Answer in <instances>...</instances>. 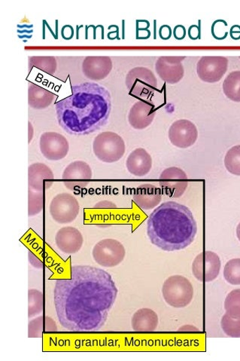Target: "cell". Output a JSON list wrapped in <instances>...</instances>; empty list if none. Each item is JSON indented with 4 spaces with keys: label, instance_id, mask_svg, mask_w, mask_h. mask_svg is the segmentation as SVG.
Returning a JSON list of instances; mask_svg holds the SVG:
<instances>
[{
    "label": "cell",
    "instance_id": "cell-27",
    "mask_svg": "<svg viewBox=\"0 0 240 361\" xmlns=\"http://www.w3.org/2000/svg\"><path fill=\"white\" fill-rule=\"evenodd\" d=\"M44 310L43 293L37 290L28 291V318L32 319L42 313Z\"/></svg>",
    "mask_w": 240,
    "mask_h": 361
},
{
    "label": "cell",
    "instance_id": "cell-4",
    "mask_svg": "<svg viewBox=\"0 0 240 361\" xmlns=\"http://www.w3.org/2000/svg\"><path fill=\"white\" fill-rule=\"evenodd\" d=\"M163 300L172 307H187L194 298V288L190 281L182 276L169 277L162 287Z\"/></svg>",
    "mask_w": 240,
    "mask_h": 361
},
{
    "label": "cell",
    "instance_id": "cell-34",
    "mask_svg": "<svg viewBox=\"0 0 240 361\" xmlns=\"http://www.w3.org/2000/svg\"><path fill=\"white\" fill-rule=\"evenodd\" d=\"M173 37L177 40H182L187 37V29L183 25H177L172 31Z\"/></svg>",
    "mask_w": 240,
    "mask_h": 361
},
{
    "label": "cell",
    "instance_id": "cell-33",
    "mask_svg": "<svg viewBox=\"0 0 240 361\" xmlns=\"http://www.w3.org/2000/svg\"><path fill=\"white\" fill-rule=\"evenodd\" d=\"M32 27H34V25H18L17 32L18 37L20 39H31L32 37V32H34Z\"/></svg>",
    "mask_w": 240,
    "mask_h": 361
},
{
    "label": "cell",
    "instance_id": "cell-42",
    "mask_svg": "<svg viewBox=\"0 0 240 361\" xmlns=\"http://www.w3.org/2000/svg\"><path fill=\"white\" fill-rule=\"evenodd\" d=\"M239 59H240V57H239Z\"/></svg>",
    "mask_w": 240,
    "mask_h": 361
},
{
    "label": "cell",
    "instance_id": "cell-17",
    "mask_svg": "<svg viewBox=\"0 0 240 361\" xmlns=\"http://www.w3.org/2000/svg\"><path fill=\"white\" fill-rule=\"evenodd\" d=\"M156 109L154 104L146 101H139L130 108L128 122L137 130L147 128L154 121Z\"/></svg>",
    "mask_w": 240,
    "mask_h": 361
},
{
    "label": "cell",
    "instance_id": "cell-2",
    "mask_svg": "<svg viewBox=\"0 0 240 361\" xmlns=\"http://www.w3.org/2000/svg\"><path fill=\"white\" fill-rule=\"evenodd\" d=\"M72 94L56 105L58 124L72 135H89L107 124L111 114L110 93L95 82L71 86Z\"/></svg>",
    "mask_w": 240,
    "mask_h": 361
},
{
    "label": "cell",
    "instance_id": "cell-11",
    "mask_svg": "<svg viewBox=\"0 0 240 361\" xmlns=\"http://www.w3.org/2000/svg\"><path fill=\"white\" fill-rule=\"evenodd\" d=\"M42 154L50 161H60L68 156L70 144L67 138L57 133H43L39 139Z\"/></svg>",
    "mask_w": 240,
    "mask_h": 361
},
{
    "label": "cell",
    "instance_id": "cell-22",
    "mask_svg": "<svg viewBox=\"0 0 240 361\" xmlns=\"http://www.w3.org/2000/svg\"><path fill=\"white\" fill-rule=\"evenodd\" d=\"M159 319L157 313L148 308L137 311L131 319V326L137 333H153L157 330Z\"/></svg>",
    "mask_w": 240,
    "mask_h": 361
},
{
    "label": "cell",
    "instance_id": "cell-30",
    "mask_svg": "<svg viewBox=\"0 0 240 361\" xmlns=\"http://www.w3.org/2000/svg\"><path fill=\"white\" fill-rule=\"evenodd\" d=\"M226 313L232 318H240V289H236L227 294L225 301Z\"/></svg>",
    "mask_w": 240,
    "mask_h": 361
},
{
    "label": "cell",
    "instance_id": "cell-9",
    "mask_svg": "<svg viewBox=\"0 0 240 361\" xmlns=\"http://www.w3.org/2000/svg\"><path fill=\"white\" fill-rule=\"evenodd\" d=\"M222 267L220 257L213 251L201 253L193 261L192 273L201 282H211L220 275Z\"/></svg>",
    "mask_w": 240,
    "mask_h": 361
},
{
    "label": "cell",
    "instance_id": "cell-1",
    "mask_svg": "<svg viewBox=\"0 0 240 361\" xmlns=\"http://www.w3.org/2000/svg\"><path fill=\"white\" fill-rule=\"evenodd\" d=\"M118 288L109 273L90 266H75L70 279H59L53 290L54 305L61 326L70 332L101 329L116 300Z\"/></svg>",
    "mask_w": 240,
    "mask_h": 361
},
{
    "label": "cell",
    "instance_id": "cell-40",
    "mask_svg": "<svg viewBox=\"0 0 240 361\" xmlns=\"http://www.w3.org/2000/svg\"><path fill=\"white\" fill-rule=\"evenodd\" d=\"M29 141L28 143L30 144L31 141L32 140V137H34V126H32L31 123L29 122Z\"/></svg>",
    "mask_w": 240,
    "mask_h": 361
},
{
    "label": "cell",
    "instance_id": "cell-14",
    "mask_svg": "<svg viewBox=\"0 0 240 361\" xmlns=\"http://www.w3.org/2000/svg\"><path fill=\"white\" fill-rule=\"evenodd\" d=\"M168 137L174 147L187 149L196 143L198 138V130L189 120L179 119L170 126Z\"/></svg>",
    "mask_w": 240,
    "mask_h": 361
},
{
    "label": "cell",
    "instance_id": "cell-5",
    "mask_svg": "<svg viewBox=\"0 0 240 361\" xmlns=\"http://www.w3.org/2000/svg\"><path fill=\"white\" fill-rule=\"evenodd\" d=\"M126 151L124 139L112 131L98 135L93 142L95 157L105 163H115L122 159Z\"/></svg>",
    "mask_w": 240,
    "mask_h": 361
},
{
    "label": "cell",
    "instance_id": "cell-36",
    "mask_svg": "<svg viewBox=\"0 0 240 361\" xmlns=\"http://www.w3.org/2000/svg\"><path fill=\"white\" fill-rule=\"evenodd\" d=\"M189 35L192 40L200 39L201 36V26L191 25L189 30Z\"/></svg>",
    "mask_w": 240,
    "mask_h": 361
},
{
    "label": "cell",
    "instance_id": "cell-12",
    "mask_svg": "<svg viewBox=\"0 0 240 361\" xmlns=\"http://www.w3.org/2000/svg\"><path fill=\"white\" fill-rule=\"evenodd\" d=\"M228 68V60L222 56H205L196 64V73L201 80L207 83L220 82Z\"/></svg>",
    "mask_w": 240,
    "mask_h": 361
},
{
    "label": "cell",
    "instance_id": "cell-13",
    "mask_svg": "<svg viewBox=\"0 0 240 361\" xmlns=\"http://www.w3.org/2000/svg\"><path fill=\"white\" fill-rule=\"evenodd\" d=\"M160 185L163 192L168 196L179 198L187 190L189 178L181 169L171 167L161 173Z\"/></svg>",
    "mask_w": 240,
    "mask_h": 361
},
{
    "label": "cell",
    "instance_id": "cell-7",
    "mask_svg": "<svg viewBox=\"0 0 240 361\" xmlns=\"http://www.w3.org/2000/svg\"><path fill=\"white\" fill-rule=\"evenodd\" d=\"M125 84L129 93L139 98L149 97L158 89V80L154 73L143 67L130 71Z\"/></svg>",
    "mask_w": 240,
    "mask_h": 361
},
{
    "label": "cell",
    "instance_id": "cell-31",
    "mask_svg": "<svg viewBox=\"0 0 240 361\" xmlns=\"http://www.w3.org/2000/svg\"><path fill=\"white\" fill-rule=\"evenodd\" d=\"M44 207V193L28 190V216H35L39 214Z\"/></svg>",
    "mask_w": 240,
    "mask_h": 361
},
{
    "label": "cell",
    "instance_id": "cell-39",
    "mask_svg": "<svg viewBox=\"0 0 240 361\" xmlns=\"http://www.w3.org/2000/svg\"><path fill=\"white\" fill-rule=\"evenodd\" d=\"M106 207H116L115 204L113 202L103 201L95 204V209H106Z\"/></svg>",
    "mask_w": 240,
    "mask_h": 361
},
{
    "label": "cell",
    "instance_id": "cell-20",
    "mask_svg": "<svg viewBox=\"0 0 240 361\" xmlns=\"http://www.w3.org/2000/svg\"><path fill=\"white\" fill-rule=\"evenodd\" d=\"M126 167L127 171L134 176L144 177L151 170V157L145 149L137 148L128 156L126 161Z\"/></svg>",
    "mask_w": 240,
    "mask_h": 361
},
{
    "label": "cell",
    "instance_id": "cell-25",
    "mask_svg": "<svg viewBox=\"0 0 240 361\" xmlns=\"http://www.w3.org/2000/svg\"><path fill=\"white\" fill-rule=\"evenodd\" d=\"M223 92L231 101L240 103V71L229 74L223 82Z\"/></svg>",
    "mask_w": 240,
    "mask_h": 361
},
{
    "label": "cell",
    "instance_id": "cell-28",
    "mask_svg": "<svg viewBox=\"0 0 240 361\" xmlns=\"http://www.w3.org/2000/svg\"><path fill=\"white\" fill-rule=\"evenodd\" d=\"M224 162L229 173L240 177V145L234 146L227 151Z\"/></svg>",
    "mask_w": 240,
    "mask_h": 361
},
{
    "label": "cell",
    "instance_id": "cell-29",
    "mask_svg": "<svg viewBox=\"0 0 240 361\" xmlns=\"http://www.w3.org/2000/svg\"><path fill=\"white\" fill-rule=\"evenodd\" d=\"M224 278L232 286H240V258L229 260L224 268Z\"/></svg>",
    "mask_w": 240,
    "mask_h": 361
},
{
    "label": "cell",
    "instance_id": "cell-10",
    "mask_svg": "<svg viewBox=\"0 0 240 361\" xmlns=\"http://www.w3.org/2000/svg\"><path fill=\"white\" fill-rule=\"evenodd\" d=\"M92 177L93 172L89 164L83 161H75L65 167L62 180L65 188L75 191L86 188Z\"/></svg>",
    "mask_w": 240,
    "mask_h": 361
},
{
    "label": "cell",
    "instance_id": "cell-24",
    "mask_svg": "<svg viewBox=\"0 0 240 361\" xmlns=\"http://www.w3.org/2000/svg\"><path fill=\"white\" fill-rule=\"evenodd\" d=\"M58 332V326L49 316H39L28 324V337L41 338L44 334Z\"/></svg>",
    "mask_w": 240,
    "mask_h": 361
},
{
    "label": "cell",
    "instance_id": "cell-18",
    "mask_svg": "<svg viewBox=\"0 0 240 361\" xmlns=\"http://www.w3.org/2000/svg\"><path fill=\"white\" fill-rule=\"evenodd\" d=\"M112 59L106 56L87 57L82 63V72L87 79L101 81L113 70Z\"/></svg>",
    "mask_w": 240,
    "mask_h": 361
},
{
    "label": "cell",
    "instance_id": "cell-3",
    "mask_svg": "<svg viewBox=\"0 0 240 361\" xmlns=\"http://www.w3.org/2000/svg\"><path fill=\"white\" fill-rule=\"evenodd\" d=\"M196 233L198 225L192 212L176 202L158 206L147 221V235L151 244L168 252L187 248Z\"/></svg>",
    "mask_w": 240,
    "mask_h": 361
},
{
    "label": "cell",
    "instance_id": "cell-38",
    "mask_svg": "<svg viewBox=\"0 0 240 361\" xmlns=\"http://www.w3.org/2000/svg\"><path fill=\"white\" fill-rule=\"evenodd\" d=\"M178 331L181 333H196L199 332V330L192 325H185L179 328Z\"/></svg>",
    "mask_w": 240,
    "mask_h": 361
},
{
    "label": "cell",
    "instance_id": "cell-21",
    "mask_svg": "<svg viewBox=\"0 0 240 361\" xmlns=\"http://www.w3.org/2000/svg\"><path fill=\"white\" fill-rule=\"evenodd\" d=\"M134 202L141 210L154 209L161 202L162 193L159 188L151 184H143L136 190Z\"/></svg>",
    "mask_w": 240,
    "mask_h": 361
},
{
    "label": "cell",
    "instance_id": "cell-8",
    "mask_svg": "<svg viewBox=\"0 0 240 361\" xmlns=\"http://www.w3.org/2000/svg\"><path fill=\"white\" fill-rule=\"evenodd\" d=\"M80 205L77 199L70 193L62 192L54 196L49 205L53 220L59 224H69L78 217Z\"/></svg>",
    "mask_w": 240,
    "mask_h": 361
},
{
    "label": "cell",
    "instance_id": "cell-41",
    "mask_svg": "<svg viewBox=\"0 0 240 361\" xmlns=\"http://www.w3.org/2000/svg\"><path fill=\"white\" fill-rule=\"evenodd\" d=\"M236 237L240 242V223L238 224V226L236 227Z\"/></svg>",
    "mask_w": 240,
    "mask_h": 361
},
{
    "label": "cell",
    "instance_id": "cell-23",
    "mask_svg": "<svg viewBox=\"0 0 240 361\" xmlns=\"http://www.w3.org/2000/svg\"><path fill=\"white\" fill-rule=\"evenodd\" d=\"M57 96L37 85L30 83L28 87V104L34 109H46L49 107Z\"/></svg>",
    "mask_w": 240,
    "mask_h": 361
},
{
    "label": "cell",
    "instance_id": "cell-35",
    "mask_svg": "<svg viewBox=\"0 0 240 361\" xmlns=\"http://www.w3.org/2000/svg\"><path fill=\"white\" fill-rule=\"evenodd\" d=\"M159 35L161 39L168 40L172 37V29L169 25H163L159 30Z\"/></svg>",
    "mask_w": 240,
    "mask_h": 361
},
{
    "label": "cell",
    "instance_id": "cell-37",
    "mask_svg": "<svg viewBox=\"0 0 240 361\" xmlns=\"http://www.w3.org/2000/svg\"><path fill=\"white\" fill-rule=\"evenodd\" d=\"M29 262L32 267L37 269L43 268V262L34 254L29 252Z\"/></svg>",
    "mask_w": 240,
    "mask_h": 361
},
{
    "label": "cell",
    "instance_id": "cell-32",
    "mask_svg": "<svg viewBox=\"0 0 240 361\" xmlns=\"http://www.w3.org/2000/svg\"><path fill=\"white\" fill-rule=\"evenodd\" d=\"M223 332L232 338H240V318H232L227 313L224 314L221 321Z\"/></svg>",
    "mask_w": 240,
    "mask_h": 361
},
{
    "label": "cell",
    "instance_id": "cell-15",
    "mask_svg": "<svg viewBox=\"0 0 240 361\" xmlns=\"http://www.w3.org/2000/svg\"><path fill=\"white\" fill-rule=\"evenodd\" d=\"M185 57L163 56L158 59L156 63V71L160 78L165 82L174 85L179 82L184 78V70L182 61Z\"/></svg>",
    "mask_w": 240,
    "mask_h": 361
},
{
    "label": "cell",
    "instance_id": "cell-19",
    "mask_svg": "<svg viewBox=\"0 0 240 361\" xmlns=\"http://www.w3.org/2000/svg\"><path fill=\"white\" fill-rule=\"evenodd\" d=\"M54 175L51 169L45 164H32L28 169L29 188L37 192L49 190L53 185Z\"/></svg>",
    "mask_w": 240,
    "mask_h": 361
},
{
    "label": "cell",
    "instance_id": "cell-6",
    "mask_svg": "<svg viewBox=\"0 0 240 361\" xmlns=\"http://www.w3.org/2000/svg\"><path fill=\"white\" fill-rule=\"evenodd\" d=\"M126 256L122 243L114 238H105L97 243L92 249L94 260L104 268H114L121 264Z\"/></svg>",
    "mask_w": 240,
    "mask_h": 361
},
{
    "label": "cell",
    "instance_id": "cell-16",
    "mask_svg": "<svg viewBox=\"0 0 240 361\" xmlns=\"http://www.w3.org/2000/svg\"><path fill=\"white\" fill-rule=\"evenodd\" d=\"M56 244L63 254L73 255L82 249L84 237L77 228L64 226L56 235Z\"/></svg>",
    "mask_w": 240,
    "mask_h": 361
},
{
    "label": "cell",
    "instance_id": "cell-26",
    "mask_svg": "<svg viewBox=\"0 0 240 361\" xmlns=\"http://www.w3.org/2000/svg\"><path fill=\"white\" fill-rule=\"evenodd\" d=\"M57 61L51 56H34L29 58V70L36 68L46 73L53 75L57 70Z\"/></svg>",
    "mask_w": 240,
    "mask_h": 361
}]
</instances>
